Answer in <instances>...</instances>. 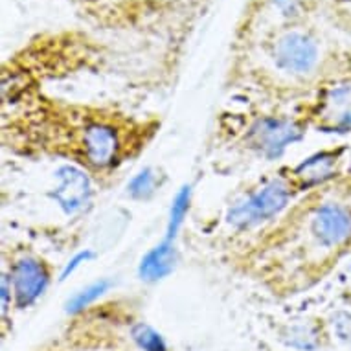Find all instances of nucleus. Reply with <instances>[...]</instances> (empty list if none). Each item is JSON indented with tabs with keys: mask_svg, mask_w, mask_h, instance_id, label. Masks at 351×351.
I'll use <instances>...</instances> for the list:
<instances>
[{
	"mask_svg": "<svg viewBox=\"0 0 351 351\" xmlns=\"http://www.w3.org/2000/svg\"><path fill=\"white\" fill-rule=\"evenodd\" d=\"M291 182L285 179H274L267 182L261 190L254 191L247 199L237 202L228 212V223L239 230H247L276 217L291 199Z\"/></svg>",
	"mask_w": 351,
	"mask_h": 351,
	"instance_id": "obj_1",
	"label": "nucleus"
},
{
	"mask_svg": "<svg viewBox=\"0 0 351 351\" xmlns=\"http://www.w3.org/2000/svg\"><path fill=\"white\" fill-rule=\"evenodd\" d=\"M307 230L317 248L326 252L342 250L351 243V208L342 202H324L311 208Z\"/></svg>",
	"mask_w": 351,
	"mask_h": 351,
	"instance_id": "obj_2",
	"label": "nucleus"
},
{
	"mask_svg": "<svg viewBox=\"0 0 351 351\" xmlns=\"http://www.w3.org/2000/svg\"><path fill=\"white\" fill-rule=\"evenodd\" d=\"M77 151L81 160L94 169L114 166L123 153L120 131L107 120H90L80 129Z\"/></svg>",
	"mask_w": 351,
	"mask_h": 351,
	"instance_id": "obj_3",
	"label": "nucleus"
},
{
	"mask_svg": "<svg viewBox=\"0 0 351 351\" xmlns=\"http://www.w3.org/2000/svg\"><path fill=\"white\" fill-rule=\"evenodd\" d=\"M313 121L318 129L328 133H350L351 131V77L333 81L324 86L313 105Z\"/></svg>",
	"mask_w": 351,
	"mask_h": 351,
	"instance_id": "obj_4",
	"label": "nucleus"
},
{
	"mask_svg": "<svg viewBox=\"0 0 351 351\" xmlns=\"http://www.w3.org/2000/svg\"><path fill=\"white\" fill-rule=\"evenodd\" d=\"M317 40L302 29L283 32L272 45V59L282 72L291 75L311 74L318 63Z\"/></svg>",
	"mask_w": 351,
	"mask_h": 351,
	"instance_id": "obj_5",
	"label": "nucleus"
},
{
	"mask_svg": "<svg viewBox=\"0 0 351 351\" xmlns=\"http://www.w3.org/2000/svg\"><path fill=\"white\" fill-rule=\"evenodd\" d=\"M302 136V127L285 118H261L250 127L247 144L263 156H278Z\"/></svg>",
	"mask_w": 351,
	"mask_h": 351,
	"instance_id": "obj_6",
	"label": "nucleus"
},
{
	"mask_svg": "<svg viewBox=\"0 0 351 351\" xmlns=\"http://www.w3.org/2000/svg\"><path fill=\"white\" fill-rule=\"evenodd\" d=\"M50 274L47 265L34 256H23L12 265L10 287L13 289L19 307H28L45 293Z\"/></svg>",
	"mask_w": 351,
	"mask_h": 351,
	"instance_id": "obj_7",
	"label": "nucleus"
},
{
	"mask_svg": "<svg viewBox=\"0 0 351 351\" xmlns=\"http://www.w3.org/2000/svg\"><path fill=\"white\" fill-rule=\"evenodd\" d=\"M339 162L340 151H324V153H318V155L302 162V164L294 169L293 182H291V184L298 186L302 190L324 184L326 180L333 179L335 175H337Z\"/></svg>",
	"mask_w": 351,
	"mask_h": 351,
	"instance_id": "obj_8",
	"label": "nucleus"
},
{
	"mask_svg": "<svg viewBox=\"0 0 351 351\" xmlns=\"http://www.w3.org/2000/svg\"><path fill=\"white\" fill-rule=\"evenodd\" d=\"M59 186L56 190V201L66 210L74 213L85 206L90 197V182L85 173L77 167H63L58 171Z\"/></svg>",
	"mask_w": 351,
	"mask_h": 351,
	"instance_id": "obj_9",
	"label": "nucleus"
},
{
	"mask_svg": "<svg viewBox=\"0 0 351 351\" xmlns=\"http://www.w3.org/2000/svg\"><path fill=\"white\" fill-rule=\"evenodd\" d=\"M175 265V247L173 243L167 241L160 243L151 252H147L142 263H140V276L145 282H156L166 274H169Z\"/></svg>",
	"mask_w": 351,
	"mask_h": 351,
	"instance_id": "obj_10",
	"label": "nucleus"
},
{
	"mask_svg": "<svg viewBox=\"0 0 351 351\" xmlns=\"http://www.w3.org/2000/svg\"><path fill=\"white\" fill-rule=\"evenodd\" d=\"M190 188H182V191H180L179 195L175 197V201H173L171 213H169V228H167V239H169V241L175 237V234L179 230V226L182 225V221H184L186 213L190 210Z\"/></svg>",
	"mask_w": 351,
	"mask_h": 351,
	"instance_id": "obj_11",
	"label": "nucleus"
},
{
	"mask_svg": "<svg viewBox=\"0 0 351 351\" xmlns=\"http://www.w3.org/2000/svg\"><path fill=\"white\" fill-rule=\"evenodd\" d=\"M285 337H287L289 344L293 346V348H298V350H313L318 344V335L315 328L304 326V324L289 328Z\"/></svg>",
	"mask_w": 351,
	"mask_h": 351,
	"instance_id": "obj_12",
	"label": "nucleus"
},
{
	"mask_svg": "<svg viewBox=\"0 0 351 351\" xmlns=\"http://www.w3.org/2000/svg\"><path fill=\"white\" fill-rule=\"evenodd\" d=\"M133 339L136 340V344L144 351H166V344L155 329L145 326V324H138L133 328Z\"/></svg>",
	"mask_w": 351,
	"mask_h": 351,
	"instance_id": "obj_13",
	"label": "nucleus"
},
{
	"mask_svg": "<svg viewBox=\"0 0 351 351\" xmlns=\"http://www.w3.org/2000/svg\"><path fill=\"white\" fill-rule=\"evenodd\" d=\"M109 287V282H99V283H94L90 287H86L85 291H81L74 296V298L70 300L69 304V311L70 313H77L81 309H85L86 305H90L96 298H99L101 294L107 291Z\"/></svg>",
	"mask_w": 351,
	"mask_h": 351,
	"instance_id": "obj_14",
	"label": "nucleus"
},
{
	"mask_svg": "<svg viewBox=\"0 0 351 351\" xmlns=\"http://www.w3.org/2000/svg\"><path fill=\"white\" fill-rule=\"evenodd\" d=\"M153 186H155V175L151 173V169H145L140 175H136L133 179V182L129 184V193L133 197H147L153 191Z\"/></svg>",
	"mask_w": 351,
	"mask_h": 351,
	"instance_id": "obj_15",
	"label": "nucleus"
},
{
	"mask_svg": "<svg viewBox=\"0 0 351 351\" xmlns=\"http://www.w3.org/2000/svg\"><path fill=\"white\" fill-rule=\"evenodd\" d=\"M272 4L287 19H298L304 13V0H272Z\"/></svg>",
	"mask_w": 351,
	"mask_h": 351,
	"instance_id": "obj_16",
	"label": "nucleus"
},
{
	"mask_svg": "<svg viewBox=\"0 0 351 351\" xmlns=\"http://www.w3.org/2000/svg\"><path fill=\"white\" fill-rule=\"evenodd\" d=\"M335 329L340 339H351V317L350 315H340L335 320Z\"/></svg>",
	"mask_w": 351,
	"mask_h": 351,
	"instance_id": "obj_17",
	"label": "nucleus"
}]
</instances>
